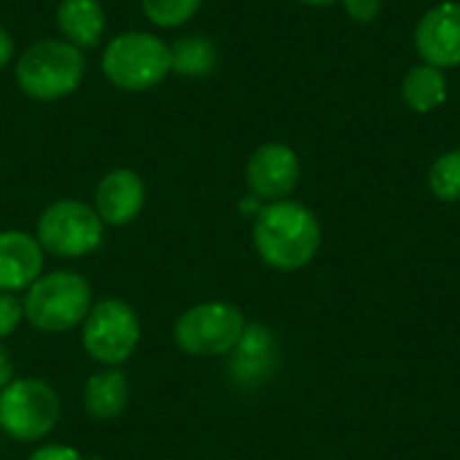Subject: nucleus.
Masks as SVG:
<instances>
[{
    "label": "nucleus",
    "mask_w": 460,
    "mask_h": 460,
    "mask_svg": "<svg viewBox=\"0 0 460 460\" xmlns=\"http://www.w3.org/2000/svg\"><path fill=\"white\" fill-rule=\"evenodd\" d=\"M253 245L272 270L296 272L315 259L321 248V224L302 202H267L253 221Z\"/></svg>",
    "instance_id": "nucleus-1"
},
{
    "label": "nucleus",
    "mask_w": 460,
    "mask_h": 460,
    "mask_svg": "<svg viewBox=\"0 0 460 460\" xmlns=\"http://www.w3.org/2000/svg\"><path fill=\"white\" fill-rule=\"evenodd\" d=\"M92 310L89 280L70 270L40 275L24 291V318L46 334H62L84 323Z\"/></svg>",
    "instance_id": "nucleus-2"
},
{
    "label": "nucleus",
    "mask_w": 460,
    "mask_h": 460,
    "mask_svg": "<svg viewBox=\"0 0 460 460\" xmlns=\"http://www.w3.org/2000/svg\"><path fill=\"white\" fill-rule=\"evenodd\" d=\"M16 84L32 100H59L75 92L86 73L81 49L67 40H38L16 59Z\"/></svg>",
    "instance_id": "nucleus-3"
},
{
    "label": "nucleus",
    "mask_w": 460,
    "mask_h": 460,
    "mask_svg": "<svg viewBox=\"0 0 460 460\" xmlns=\"http://www.w3.org/2000/svg\"><path fill=\"white\" fill-rule=\"evenodd\" d=\"M105 78L124 92H146L170 73V46L151 32H121L102 51Z\"/></svg>",
    "instance_id": "nucleus-4"
},
{
    "label": "nucleus",
    "mask_w": 460,
    "mask_h": 460,
    "mask_svg": "<svg viewBox=\"0 0 460 460\" xmlns=\"http://www.w3.org/2000/svg\"><path fill=\"white\" fill-rule=\"evenodd\" d=\"M245 315L232 302H199L175 323V342L197 358H218L234 353L245 334Z\"/></svg>",
    "instance_id": "nucleus-5"
},
{
    "label": "nucleus",
    "mask_w": 460,
    "mask_h": 460,
    "mask_svg": "<svg viewBox=\"0 0 460 460\" xmlns=\"http://www.w3.org/2000/svg\"><path fill=\"white\" fill-rule=\"evenodd\" d=\"M59 420L57 391L38 380L22 377L11 380L0 391V429L16 442L43 439Z\"/></svg>",
    "instance_id": "nucleus-6"
},
{
    "label": "nucleus",
    "mask_w": 460,
    "mask_h": 460,
    "mask_svg": "<svg viewBox=\"0 0 460 460\" xmlns=\"http://www.w3.org/2000/svg\"><path fill=\"white\" fill-rule=\"evenodd\" d=\"M105 224L81 199H57L38 218V243L59 259H81L100 248Z\"/></svg>",
    "instance_id": "nucleus-7"
},
{
    "label": "nucleus",
    "mask_w": 460,
    "mask_h": 460,
    "mask_svg": "<svg viewBox=\"0 0 460 460\" xmlns=\"http://www.w3.org/2000/svg\"><path fill=\"white\" fill-rule=\"evenodd\" d=\"M84 350L105 367H119L132 358L140 342V318L121 299H102L92 305L81 323Z\"/></svg>",
    "instance_id": "nucleus-8"
},
{
    "label": "nucleus",
    "mask_w": 460,
    "mask_h": 460,
    "mask_svg": "<svg viewBox=\"0 0 460 460\" xmlns=\"http://www.w3.org/2000/svg\"><path fill=\"white\" fill-rule=\"evenodd\" d=\"M302 175V164L299 156L291 146L286 143H264L259 146L251 159H248V186L253 191V197L264 199V202H280L288 199L291 191L296 189Z\"/></svg>",
    "instance_id": "nucleus-9"
},
{
    "label": "nucleus",
    "mask_w": 460,
    "mask_h": 460,
    "mask_svg": "<svg viewBox=\"0 0 460 460\" xmlns=\"http://www.w3.org/2000/svg\"><path fill=\"white\" fill-rule=\"evenodd\" d=\"M415 49L434 67L460 65V3L445 0L429 8L415 27Z\"/></svg>",
    "instance_id": "nucleus-10"
},
{
    "label": "nucleus",
    "mask_w": 460,
    "mask_h": 460,
    "mask_svg": "<svg viewBox=\"0 0 460 460\" xmlns=\"http://www.w3.org/2000/svg\"><path fill=\"white\" fill-rule=\"evenodd\" d=\"M146 205V183L135 170L119 167L102 175L94 191V210L108 226H124Z\"/></svg>",
    "instance_id": "nucleus-11"
},
{
    "label": "nucleus",
    "mask_w": 460,
    "mask_h": 460,
    "mask_svg": "<svg viewBox=\"0 0 460 460\" xmlns=\"http://www.w3.org/2000/svg\"><path fill=\"white\" fill-rule=\"evenodd\" d=\"M43 275V248L38 237L8 229L0 232V291H27Z\"/></svg>",
    "instance_id": "nucleus-12"
},
{
    "label": "nucleus",
    "mask_w": 460,
    "mask_h": 460,
    "mask_svg": "<svg viewBox=\"0 0 460 460\" xmlns=\"http://www.w3.org/2000/svg\"><path fill=\"white\" fill-rule=\"evenodd\" d=\"M57 27L75 49H94L105 32V8L100 0H62L57 5Z\"/></svg>",
    "instance_id": "nucleus-13"
},
{
    "label": "nucleus",
    "mask_w": 460,
    "mask_h": 460,
    "mask_svg": "<svg viewBox=\"0 0 460 460\" xmlns=\"http://www.w3.org/2000/svg\"><path fill=\"white\" fill-rule=\"evenodd\" d=\"M129 391V380L121 369L108 367L102 372H94L84 385V410L94 420H113L127 410Z\"/></svg>",
    "instance_id": "nucleus-14"
},
{
    "label": "nucleus",
    "mask_w": 460,
    "mask_h": 460,
    "mask_svg": "<svg viewBox=\"0 0 460 460\" xmlns=\"http://www.w3.org/2000/svg\"><path fill=\"white\" fill-rule=\"evenodd\" d=\"M402 97L415 113H431L447 100V75L442 67L420 62L407 70L402 81Z\"/></svg>",
    "instance_id": "nucleus-15"
},
{
    "label": "nucleus",
    "mask_w": 460,
    "mask_h": 460,
    "mask_svg": "<svg viewBox=\"0 0 460 460\" xmlns=\"http://www.w3.org/2000/svg\"><path fill=\"white\" fill-rule=\"evenodd\" d=\"M218 65V49L205 35H186L170 46V70L181 75H208Z\"/></svg>",
    "instance_id": "nucleus-16"
},
{
    "label": "nucleus",
    "mask_w": 460,
    "mask_h": 460,
    "mask_svg": "<svg viewBox=\"0 0 460 460\" xmlns=\"http://www.w3.org/2000/svg\"><path fill=\"white\" fill-rule=\"evenodd\" d=\"M237 361H234V372L243 375H259L270 367L272 358V334L264 326H245V334L240 340V345L234 348Z\"/></svg>",
    "instance_id": "nucleus-17"
},
{
    "label": "nucleus",
    "mask_w": 460,
    "mask_h": 460,
    "mask_svg": "<svg viewBox=\"0 0 460 460\" xmlns=\"http://www.w3.org/2000/svg\"><path fill=\"white\" fill-rule=\"evenodd\" d=\"M429 186L431 194L442 202H458L460 199V148H453L442 156L429 170Z\"/></svg>",
    "instance_id": "nucleus-18"
},
{
    "label": "nucleus",
    "mask_w": 460,
    "mask_h": 460,
    "mask_svg": "<svg viewBox=\"0 0 460 460\" xmlns=\"http://www.w3.org/2000/svg\"><path fill=\"white\" fill-rule=\"evenodd\" d=\"M140 5L156 27H181L199 11L202 0H140Z\"/></svg>",
    "instance_id": "nucleus-19"
},
{
    "label": "nucleus",
    "mask_w": 460,
    "mask_h": 460,
    "mask_svg": "<svg viewBox=\"0 0 460 460\" xmlns=\"http://www.w3.org/2000/svg\"><path fill=\"white\" fill-rule=\"evenodd\" d=\"M24 318V302L16 294L0 291V342L11 337Z\"/></svg>",
    "instance_id": "nucleus-20"
},
{
    "label": "nucleus",
    "mask_w": 460,
    "mask_h": 460,
    "mask_svg": "<svg viewBox=\"0 0 460 460\" xmlns=\"http://www.w3.org/2000/svg\"><path fill=\"white\" fill-rule=\"evenodd\" d=\"M345 5V13L358 22V24H369L380 16V8H383V0H342Z\"/></svg>",
    "instance_id": "nucleus-21"
},
{
    "label": "nucleus",
    "mask_w": 460,
    "mask_h": 460,
    "mask_svg": "<svg viewBox=\"0 0 460 460\" xmlns=\"http://www.w3.org/2000/svg\"><path fill=\"white\" fill-rule=\"evenodd\" d=\"M27 460H86L75 447H65V445H43L38 447Z\"/></svg>",
    "instance_id": "nucleus-22"
},
{
    "label": "nucleus",
    "mask_w": 460,
    "mask_h": 460,
    "mask_svg": "<svg viewBox=\"0 0 460 460\" xmlns=\"http://www.w3.org/2000/svg\"><path fill=\"white\" fill-rule=\"evenodd\" d=\"M13 380V358L11 353L5 350V345L0 342V391Z\"/></svg>",
    "instance_id": "nucleus-23"
},
{
    "label": "nucleus",
    "mask_w": 460,
    "mask_h": 460,
    "mask_svg": "<svg viewBox=\"0 0 460 460\" xmlns=\"http://www.w3.org/2000/svg\"><path fill=\"white\" fill-rule=\"evenodd\" d=\"M11 57H13V40H11V35L0 27V70L11 62Z\"/></svg>",
    "instance_id": "nucleus-24"
},
{
    "label": "nucleus",
    "mask_w": 460,
    "mask_h": 460,
    "mask_svg": "<svg viewBox=\"0 0 460 460\" xmlns=\"http://www.w3.org/2000/svg\"><path fill=\"white\" fill-rule=\"evenodd\" d=\"M299 3L313 5V8H323V5H332V3H337V0H299Z\"/></svg>",
    "instance_id": "nucleus-25"
}]
</instances>
